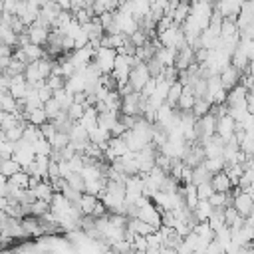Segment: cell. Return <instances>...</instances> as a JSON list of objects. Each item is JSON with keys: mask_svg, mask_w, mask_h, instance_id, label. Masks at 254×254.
Masks as SVG:
<instances>
[{"mask_svg": "<svg viewBox=\"0 0 254 254\" xmlns=\"http://www.w3.org/2000/svg\"><path fill=\"white\" fill-rule=\"evenodd\" d=\"M95 64L101 67L103 73H111L113 67H115V60H117V50L115 48H109V46H101L97 52H95Z\"/></svg>", "mask_w": 254, "mask_h": 254, "instance_id": "cell-1", "label": "cell"}, {"mask_svg": "<svg viewBox=\"0 0 254 254\" xmlns=\"http://www.w3.org/2000/svg\"><path fill=\"white\" fill-rule=\"evenodd\" d=\"M149 79H151V71H149L147 62H139V64L131 69V73H129V81H131V85H133L137 91H141Z\"/></svg>", "mask_w": 254, "mask_h": 254, "instance_id": "cell-2", "label": "cell"}, {"mask_svg": "<svg viewBox=\"0 0 254 254\" xmlns=\"http://www.w3.org/2000/svg\"><path fill=\"white\" fill-rule=\"evenodd\" d=\"M220 79H222V85L230 91L232 87H236L240 81H242V71L236 67V65H226L222 71H220Z\"/></svg>", "mask_w": 254, "mask_h": 254, "instance_id": "cell-3", "label": "cell"}, {"mask_svg": "<svg viewBox=\"0 0 254 254\" xmlns=\"http://www.w3.org/2000/svg\"><path fill=\"white\" fill-rule=\"evenodd\" d=\"M28 34H30V40L32 44H38V46H46L48 40H50V34H52V28H46L38 22H34L32 26H28Z\"/></svg>", "mask_w": 254, "mask_h": 254, "instance_id": "cell-4", "label": "cell"}, {"mask_svg": "<svg viewBox=\"0 0 254 254\" xmlns=\"http://www.w3.org/2000/svg\"><path fill=\"white\" fill-rule=\"evenodd\" d=\"M234 206L238 208V212L242 216H250L252 210H254V196L248 192V190H240L236 196H234Z\"/></svg>", "mask_w": 254, "mask_h": 254, "instance_id": "cell-5", "label": "cell"}, {"mask_svg": "<svg viewBox=\"0 0 254 254\" xmlns=\"http://www.w3.org/2000/svg\"><path fill=\"white\" fill-rule=\"evenodd\" d=\"M234 129H236V119H234L230 113L218 117V121H216V133H218L220 137H224V139L228 141V139L234 135Z\"/></svg>", "mask_w": 254, "mask_h": 254, "instance_id": "cell-6", "label": "cell"}, {"mask_svg": "<svg viewBox=\"0 0 254 254\" xmlns=\"http://www.w3.org/2000/svg\"><path fill=\"white\" fill-rule=\"evenodd\" d=\"M194 62H196V60H194V48H192L190 44H187L185 48H181V50H179L175 65H177L179 69H187V67H189V65H192Z\"/></svg>", "mask_w": 254, "mask_h": 254, "instance_id": "cell-7", "label": "cell"}, {"mask_svg": "<svg viewBox=\"0 0 254 254\" xmlns=\"http://www.w3.org/2000/svg\"><path fill=\"white\" fill-rule=\"evenodd\" d=\"M24 75H26L28 83H30V85H34V87H38L40 83H44V81H46V77H44V75H42V71H40L38 62H30V64L26 65Z\"/></svg>", "mask_w": 254, "mask_h": 254, "instance_id": "cell-8", "label": "cell"}, {"mask_svg": "<svg viewBox=\"0 0 254 254\" xmlns=\"http://www.w3.org/2000/svg\"><path fill=\"white\" fill-rule=\"evenodd\" d=\"M0 111H12V113H18V97L10 91V89H2V95H0Z\"/></svg>", "mask_w": 254, "mask_h": 254, "instance_id": "cell-9", "label": "cell"}, {"mask_svg": "<svg viewBox=\"0 0 254 254\" xmlns=\"http://www.w3.org/2000/svg\"><path fill=\"white\" fill-rule=\"evenodd\" d=\"M22 117L28 119V121L34 123V125H44L46 121H50V117H48L44 105H42V107H34V109H30V111H22Z\"/></svg>", "mask_w": 254, "mask_h": 254, "instance_id": "cell-10", "label": "cell"}, {"mask_svg": "<svg viewBox=\"0 0 254 254\" xmlns=\"http://www.w3.org/2000/svg\"><path fill=\"white\" fill-rule=\"evenodd\" d=\"M210 183H212L214 190H222V192H228V190H232V187H234L226 171H218V173H214Z\"/></svg>", "mask_w": 254, "mask_h": 254, "instance_id": "cell-11", "label": "cell"}, {"mask_svg": "<svg viewBox=\"0 0 254 254\" xmlns=\"http://www.w3.org/2000/svg\"><path fill=\"white\" fill-rule=\"evenodd\" d=\"M177 54H179V50L161 44L159 50H157V54H155V58H157L161 64H165V65H175V62H177Z\"/></svg>", "mask_w": 254, "mask_h": 254, "instance_id": "cell-12", "label": "cell"}, {"mask_svg": "<svg viewBox=\"0 0 254 254\" xmlns=\"http://www.w3.org/2000/svg\"><path fill=\"white\" fill-rule=\"evenodd\" d=\"M34 192H36V198H44V200H50V202H52V196H54L56 190H54L50 179H42V181L34 187Z\"/></svg>", "mask_w": 254, "mask_h": 254, "instance_id": "cell-13", "label": "cell"}, {"mask_svg": "<svg viewBox=\"0 0 254 254\" xmlns=\"http://www.w3.org/2000/svg\"><path fill=\"white\" fill-rule=\"evenodd\" d=\"M20 119H24V117H22V111H18V113H12V111H0V127H2V131H8L10 127L18 125Z\"/></svg>", "mask_w": 254, "mask_h": 254, "instance_id": "cell-14", "label": "cell"}, {"mask_svg": "<svg viewBox=\"0 0 254 254\" xmlns=\"http://www.w3.org/2000/svg\"><path fill=\"white\" fill-rule=\"evenodd\" d=\"M18 171H22V165L14 159V157H8V159H2V163H0V173H2V177H12V175H16Z\"/></svg>", "mask_w": 254, "mask_h": 254, "instance_id": "cell-15", "label": "cell"}, {"mask_svg": "<svg viewBox=\"0 0 254 254\" xmlns=\"http://www.w3.org/2000/svg\"><path fill=\"white\" fill-rule=\"evenodd\" d=\"M97 202H99V196L97 194H91V192H83L81 198H79V206H81L83 214H93Z\"/></svg>", "mask_w": 254, "mask_h": 254, "instance_id": "cell-16", "label": "cell"}, {"mask_svg": "<svg viewBox=\"0 0 254 254\" xmlns=\"http://www.w3.org/2000/svg\"><path fill=\"white\" fill-rule=\"evenodd\" d=\"M151 12V0H131V14L141 20Z\"/></svg>", "mask_w": 254, "mask_h": 254, "instance_id": "cell-17", "label": "cell"}, {"mask_svg": "<svg viewBox=\"0 0 254 254\" xmlns=\"http://www.w3.org/2000/svg\"><path fill=\"white\" fill-rule=\"evenodd\" d=\"M194 101H196V95H194V91H192V87L190 85H185V89H183V93H181V99H179V109H192V105H194Z\"/></svg>", "mask_w": 254, "mask_h": 254, "instance_id": "cell-18", "label": "cell"}, {"mask_svg": "<svg viewBox=\"0 0 254 254\" xmlns=\"http://www.w3.org/2000/svg\"><path fill=\"white\" fill-rule=\"evenodd\" d=\"M0 36H2V44H10V46H16L18 42V34L14 32V28L2 20V26H0Z\"/></svg>", "mask_w": 254, "mask_h": 254, "instance_id": "cell-19", "label": "cell"}, {"mask_svg": "<svg viewBox=\"0 0 254 254\" xmlns=\"http://www.w3.org/2000/svg\"><path fill=\"white\" fill-rule=\"evenodd\" d=\"M212 175H214V173H210V171L206 169V165L202 163V165H198V167L192 169V183H194V185H200V183L212 181Z\"/></svg>", "mask_w": 254, "mask_h": 254, "instance_id": "cell-20", "label": "cell"}, {"mask_svg": "<svg viewBox=\"0 0 254 254\" xmlns=\"http://www.w3.org/2000/svg\"><path fill=\"white\" fill-rule=\"evenodd\" d=\"M212 210H214V206L210 204V200H208V198H200V200H198V204L194 206V212H196L198 220H208V218H210V214H212Z\"/></svg>", "mask_w": 254, "mask_h": 254, "instance_id": "cell-21", "label": "cell"}, {"mask_svg": "<svg viewBox=\"0 0 254 254\" xmlns=\"http://www.w3.org/2000/svg\"><path fill=\"white\" fill-rule=\"evenodd\" d=\"M183 89H185V85H183L179 79H177L175 83H171V89H169V95H167V103H169L171 107H177V105H179V99H181Z\"/></svg>", "mask_w": 254, "mask_h": 254, "instance_id": "cell-22", "label": "cell"}, {"mask_svg": "<svg viewBox=\"0 0 254 254\" xmlns=\"http://www.w3.org/2000/svg\"><path fill=\"white\" fill-rule=\"evenodd\" d=\"M91 8H93L95 16H99V14L107 12V10H117L119 8V0H95L91 4Z\"/></svg>", "mask_w": 254, "mask_h": 254, "instance_id": "cell-23", "label": "cell"}, {"mask_svg": "<svg viewBox=\"0 0 254 254\" xmlns=\"http://www.w3.org/2000/svg\"><path fill=\"white\" fill-rule=\"evenodd\" d=\"M204 165H206V169L210 173H218V171L226 169V159H224V155H220V157H206Z\"/></svg>", "mask_w": 254, "mask_h": 254, "instance_id": "cell-24", "label": "cell"}, {"mask_svg": "<svg viewBox=\"0 0 254 254\" xmlns=\"http://www.w3.org/2000/svg\"><path fill=\"white\" fill-rule=\"evenodd\" d=\"M44 137V133H42V129H40V125H34V123H28L26 125V131H24V139L28 141V143H36L38 139H42Z\"/></svg>", "mask_w": 254, "mask_h": 254, "instance_id": "cell-25", "label": "cell"}, {"mask_svg": "<svg viewBox=\"0 0 254 254\" xmlns=\"http://www.w3.org/2000/svg\"><path fill=\"white\" fill-rule=\"evenodd\" d=\"M44 107H46V113H48V117H50V121L52 119H56L62 111H64V107H62V103L56 99V97H52V99H48L46 103H44Z\"/></svg>", "mask_w": 254, "mask_h": 254, "instance_id": "cell-26", "label": "cell"}, {"mask_svg": "<svg viewBox=\"0 0 254 254\" xmlns=\"http://www.w3.org/2000/svg\"><path fill=\"white\" fill-rule=\"evenodd\" d=\"M67 179V183L73 187V189H77V190H81V192H85V177H83V173L81 171H73L69 177H65Z\"/></svg>", "mask_w": 254, "mask_h": 254, "instance_id": "cell-27", "label": "cell"}, {"mask_svg": "<svg viewBox=\"0 0 254 254\" xmlns=\"http://www.w3.org/2000/svg\"><path fill=\"white\" fill-rule=\"evenodd\" d=\"M210 101L206 99V97H196V101H194V105H192V111H194V115L196 117H202V115H206L208 111H210Z\"/></svg>", "mask_w": 254, "mask_h": 254, "instance_id": "cell-28", "label": "cell"}, {"mask_svg": "<svg viewBox=\"0 0 254 254\" xmlns=\"http://www.w3.org/2000/svg\"><path fill=\"white\" fill-rule=\"evenodd\" d=\"M50 210H52V202H50V200L36 198V200L32 202V214H36V216H42V214H46V212H50Z\"/></svg>", "mask_w": 254, "mask_h": 254, "instance_id": "cell-29", "label": "cell"}, {"mask_svg": "<svg viewBox=\"0 0 254 254\" xmlns=\"http://www.w3.org/2000/svg\"><path fill=\"white\" fill-rule=\"evenodd\" d=\"M147 65H149V71H151V77H163V73H165V64H161L157 58H151V60H147Z\"/></svg>", "mask_w": 254, "mask_h": 254, "instance_id": "cell-30", "label": "cell"}, {"mask_svg": "<svg viewBox=\"0 0 254 254\" xmlns=\"http://www.w3.org/2000/svg\"><path fill=\"white\" fill-rule=\"evenodd\" d=\"M30 177H32V175H30L28 171H24V169H22V171H18L16 175H12V177H10V181H12L14 185L22 187V189H28V187H30Z\"/></svg>", "mask_w": 254, "mask_h": 254, "instance_id": "cell-31", "label": "cell"}, {"mask_svg": "<svg viewBox=\"0 0 254 254\" xmlns=\"http://www.w3.org/2000/svg\"><path fill=\"white\" fill-rule=\"evenodd\" d=\"M69 141H71V139H69V133H64V131H58V133L50 139V143H52L54 149H64Z\"/></svg>", "mask_w": 254, "mask_h": 254, "instance_id": "cell-32", "label": "cell"}, {"mask_svg": "<svg viewBox=\"0 0 254 254\" xmlns=\"http://www.w3.org/2000/svg\"><path fill=\"white\" fill-rule=\"evenodd\" d=\"M26 65H28L26 62H22V60H18V58H12L8 69H2V71H8L10 75H18V73H24V71H26Z\"/></svg>", "mask_w": 254, "mask_h": 254, "instance_id": "cell-33", "label": "cell"}, {"mask_svg": "<svg viewBox=\"0 0 254 254\" xmlns=\"http://www.w3.org/2000/svg\"><path fill=\"white\" fill-rule=\"evenodd\" d=\"M34 151H36V155H50V153H52V143H50V139H46V137L38 139V141L34 143Z\"/></svg>", "mask_w": 254, "mask_h": 254, "instance_id": "cell-34", "label": "cell"}, {"mask_svg": "<svg viewBox=\"0 0 254 254\" xmlns=\"http://www.w3.org/2000/svg\"><path fill=\"white\" fill-rule=\"evenodd\" d=\"M67 113H69V117H71L73 121H79V119L83 117V113H85V105H83V103L73 101V103L67 107Z\"/></svg>", "mask_w": 254, "mask_h": 254, "instance_id": "cell-35", "label": "cell"}, {"mask_svg": "<svg viewBox=\"0 0 254 254\" xmlns=\"http://www.w3.org/2000/svg\"><path fill=\"white\" fill-rule=\"evenodd\" d=\"M157 165L163 169V171H167V173H171V167H173V157L171 155H167V153H163V151H159L157 153Z\"/></svg>", "mask_w": 254, "mask_h": 254, "instance_id": "cell-36", "label": "cell"}, {"mask_svg": "<svg viewBox=\"0 0 254 254\" xmlns=\"http://www.w3.org/2000/svg\"><path fill=\"white\" fill-rule=\"evenodd\" d=\"M65 81H67V77L65 75H56V73H52L48 79H46V83L56 91V89H62V87H65Z\"/></svg>", "mask_w": 254, "mask_h": 254, "instance_id": "cell-37", "label": "cell"}, {"mask_svg": "<svg viewBox=\"0 0 254 254\" xmlns=\"http://www.w3.org/2000/svg\"><path fill=\"white\" fill-rule=\"evenodd\" d=\"M240 149H242L246 155L254 157V133H246V137H244L242 143H240Z\"/></svg>", "mask_w": 254, "mask_h": 254, "instance_id": "cell-38", "label": "cell"}, {"mask_svg": "<svg viewBox=\"0 0 254 254\" xmlns=\"http://www.w3.org/2000/svg\"><path fill=\"white\" fill-rule=\"evenodd\" d=\"M196 190H198V198H210V194L214 192V187L210 181H206V183L196 185Z\"/></svg>", "mask_w": 254, "mask_h": 254, "instance_id": "cell-39", "label": "cell"}, {"mask_svg": "<svg viewBox=\"0 0 254 254\" xmlns=\"http://www.w3.org/2000/svg\"><path fill=\"white\" fill-rule=\"evenodd\" d=\"M226 196H228V192H222V190H214L212 194H210V204L212 206H226Z\"/></svg>", "mask_w": 254, "mask_h": 254, "instance_id": "cell-40", "label": "cell"}, {"mask_svg": "<svg viewBox=\"0 0 254 254\" xmlns=\"http://www.w3.org/2000/svg\"><path fill=\"white\" fill-rule=\"evenodd\" d=\"M224 216H226V224L232 226L236 222V218L240 216V212H238V208L234 204H228V206H224Z\"/></svg>", "mask_w": 254, "mask_h": 254, "instance_id": "cell-41", "label": "cell"}, {"mask_svg": "<svg viewBox=\"0 0 254 254\" xmlns=\"http://www.w3.org/2000/svg\"><path fill=\"white\" fill-rule=\"evenodd\" d=\"M36 89H38V95H40V99H42L44 103H46L48 99H52V97H54V89H52L46 81H44V83H40Z\"/></svg>", "mask_w": 254, "mask_h": 254, "instance_id": "cell-42", "label": "cell"}, {"mask_svg": "<svg viewBox=\"0 0 254 254\" xmlns=\"http://www.w3.org/2000/svg\"><path fill=\"white\" fill-rule=\"evenodd\" d=\"M147 40H151V38H149V36H147V32H145V30H141V28H139V30H135V32L131 34V42H133L137 48H139V46H143Z\"/></svg>", "mask_w": 254, "mask_h": 254, "instance_id": "cell-43", "label": "cell"}, {"mask_svg": "<svg viewBox=\"0 0 254 254\" xmlns=\"http://www.w3.org/2000/svg\"><path fill=\"white\" fill-rule=\"evenodd\" d=\"M133 248H135V252H147V248H149V240H147V236L137 234L135 240H133Z\"/></svg>", "mask_w": 254, "mask_h": 254, "instance_id": "cell-44", "label": "cell"}, {"mask_svg": "<svg viewBox=\"0 0 254 254\" xmlns=\"http://www.w3.org/2000/svg\"><path fill=\"white\" fill-rule=\"evenodd\" d=\"M40 129H42V133H44V137H46V139H52V137L58 133V129H56L54 121H46L44 125H40Z\"/></svg>", "mask_w": 254, "mask_h": 254, "instance_id": "cell-45", "label": "cell"}, {"mask_svg": "<svg viewBox=\"0 0 254 254\" xmlns=\"http://www.w3.org/2000/svg\"><path fill=\"white\" fill-rule=\"evenodd\" d=\"M240 40H254V22H248L240 28Z\"/></svg>", "mask_w": 254, "mask_h": 254, "instance_id": "cell-46", "label": "cell"}, {"mask_svg": "<svg viewBox=\"0 0 254 254\" xmlns=\"http://www.w3.org/2000/svg\"><path fill=\"white\" fill-rule=\"evenodd\" d=\"M48 177H50V179H56V177H62V169H60V161H54V159H50V167H48Z\"/></svg>", "mask_w": 254, "mask_h": 254, "instance_id": "cell-47", "label": "cell"}, {"mask_svg": "<svg viewBox=\"0 0 254 254\" xmlns=\"http://www.w3.org/2000/svg\"><path fill=\"white\" fill-rule=\"evenodd\" d=\"M155 89H157V77H151V79L145 83V87L141 89V93L149 97V95H153V93H155Z\"/></svg>", "mask_w": 254, "mask_h": 254, "instance_id": "cell-48", "label": "cell"}, {"mask_svg": "<svg viewBox=\"0 0 254 254\" xmlns=\"http://www.w3.org/2000/svg\"><path fill=\"white\" fill-rule=\"evenodd\" d=\"M125 131H127V127H125V123L119 119V121L113 125V129H111V137H121Z\"/></svg>", "mask_w": 254, "mask_h": 254, "instance_id": "cell-49", "label": "cell"}, {"mask_svg": "<svg viewBox=\"0 0 254 254\" xmlns=\"http://www.w3.org/2000/svg\"><path fill=\"white\" fill-rule=\"evenodd\" d=\"M246 105H248V111L254 113V91H248V95H246Z\"/></svg>", "mask_w": 254, "mask_h": 254, "instance_id": "cell-50", "label": "cell"}, {"mask_svg": "<svg viewBox=\"0 0 254 254\" xmlns=\"http://www.w3.org/2000/svg\"><path fill=\"white\" fill-rule=\"evenodd\" d=\"M12 58H14V56H2V58H0V67H2V69H8Z\"/></svg>", "mask_w": 254, "mask_h": 254, "instance_id": "cell-51", "label": "cell"}, {"mask_svg": "<svg viewBox=\"0 0 254 254\" xmlns=\"http://www.w3.org/2000/svg\"><path fill=\"white\" fill-rule=\"evenodd\" d=\"M125 2H129V0H119V4H125Z\"/></svg>", "mask_w": 254, "mask_h": 254, "instance_id": "cell-52", "label": "cell"}, {"mask_svg": "<svg viewBox=\"0 0 254 254\" xmlns=\"http://www.w3.org/2000/svg\"><path fill=\"white\" fill-rule=\"evenodd\" d=\"M190 2H192V4H194V2H198V0H190Z\"/></svg>", "mask_w": 254, "mask_h": 254, "instance_id": "cell-53", "label": "cell"}, {"mask_svg": "<svg viewBox=\"0 0 254 254\" xmlns=\"http://www.w3.org/2000/svg\"><path fill=\"white\" fill-rule=\"evenodd\" d=\"M250 216H254V210H252V214H250Z\"/></svg>", "mask_w": 254, "mask_h": 254, "instance_id": "cell-54", "label": "cell"}]
</instances>
